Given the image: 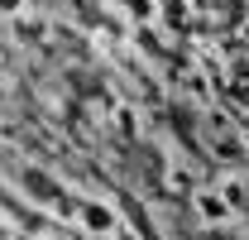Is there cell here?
<instances>
[{
	"mask_svg": "<svg viewBox=\"0 0 249 240\" xmlns=\"http://www.w3.org/2000/svg\"><path fill=\"white\" fill-rule=\"evenodd\" d=\"M196 211H201V221H225L230 216V197L225 192H196Z\"/></svg>",
	"mask_w": 249,
	"mask_h": 240,
	"instance_id": "1",
	"label": "cell"
},
{
	"mask_svg": "<svg viewBox=\"0 0 249 240\" xmlns=\"http://www.w3.org/2000/svg\"><path fill=\"white\" fill-rule=\"evenodd\" d=\"M82 226H87V231H96V236H106V231L115 226V211L101 207V202H87V207H82Z\"/></svg>",
	"mask_w": 249,
	"mask_h": 240,
	"instance_id": "2",
	"label": "cell"
}]
</instances>
